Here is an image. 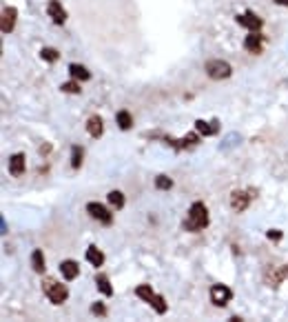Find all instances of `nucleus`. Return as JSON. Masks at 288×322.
<instances>
[{"instance_id": "a878e982", "label": "nucleus", "mask_w": 288, "mask_h": 322, "mask_svg": "<svg viewBox=\"0 0 288 322\" xmlns=\"http://www.w3.org/2000/svg\"><path fill=\"white\" fill-rule=\"evenodd\" d=\"M149 304H151V307H153L155 311H158V313H166V302H164V298H162V296H158V293H155L153 300H151Z\"/></svg>"}, {"instance_id": "6ab92c4d", "label": "nucleus", "mask_w": 288, "mask_h": 322, "mask_svg": "<svg viewBox=\"0 0 288 322\" xmlns=\"http://www.w3.org/2000/svg\"><path fill=\"white\" fill-rule=\"evenodd\" d=\"M96 285H98V289L104 293V296H113V287H111L109 278L104 276V274H98L96 276Z\"/></svg>"}, {"instance_id": "f3484780", "label": "nucleus", "mask_w": 288, "mask_h": 322, "mask_svg": "<svg viewBox=\"0 0 288 322\" xmlns=\"http://www.w3.org/2000/svg\"><path fill=\"white\" fill-rule=\"evenodd\" d=\"M284 278H288V264L279 266V269H277V271H273V274L268 276V285H270V287H279Z\"/></svg>"}, {"instance_id": "cd10ccee", "label": "nucleus", "mask_w": 288, "mask_h": 322, "mask_svg": "<svg viewBox=\"0 0 288 322\" xmlns=\"http://www.w3.org/2000/svg\"><path fill=\"white\" fill-rule=\"evenodd\" d=\"M60 89H62L64 93H80V85H78V82H64Z\"/></svg>"}, {"instance_id": "20e7f679", "label": "nucleus", "mask_w": 288, "mask_h": 322, "mask_svg": "<svg viewBox=\"0 0 288 322\" xmlns=\"http://www.w3.org/2000/svg\"><path fill=\"white\" fill-rule=\"evenodd\" d=\"M87 213L91 216L93 220H100L102 225H111L113 222V213L104 207V204H100V202H89L87 204Z\"/></svg>"}, {"instance_id": "4468645a", "label": "nucleus", "mask_w": 288, "mask_h": 322, "mask_svg": "<svg viewBox=\"0 0 288 322\" xmlns=\"http://www.w3.org/2000/svg\"><path fill=\"white\" fill-rule=\"evenodd\" d=\"M87 260H89V264H93V266H98V269H100V266L104 264V253L100 251L98 247H93V244H91V247L87 249Z\"/></svg>"}, {"instance_id": "9b49d317", "label": "nucleus", "mask_w": 288, "mask_h": 322, "mask_svg": "<svg viewBox=\"0 0 288 322\" xmlns=\"http://www.w3.org/2000/svg\"><path fill=\"white\" fill-rule=\"evenodd\" d=\"M60 274L64 276V280H76L78 274H80V266H78L76 260H62L60 262Z\"/></svg>"}, {"instance_id": "393cba45", "label": "nucleus", "mask_w": 288, "mask_h": 322, "mask_svg": "<svg viewBox=\"0 0 288 322\" xmlns=\"http://www.w3.org/2000/svg\"><path fill=\"white\" fill-rule=\"evenodd\" d=\"M40 58L47 60V63H55V60L60 58V53H58V49H53V47H44L40 51Z\"/></svg>"}, {"instance_id": "9d476101", "label": "nucleus", "mask_w": 288, "mask_h": 322, "mask_svg": "<svg viewBox=\"0 0 288 322\" xmlns=\"http://www.w3.org/2000/svg\"><path fill=\"white\" fill-rule=\"evenodd\" d=\"M244 47H246V51L251 53H259L264 47V40H262V33L259 31H251L246 36V40H244Z\"/></svg>"}, {"instance_id": "7ed1b4c3", "label": "nucleus", "mask_w": 288, "mask_h": 322, "mask_svg": "<svg viewBox=\"0 0 288 322\" xmlns=\"http://www.w3.org/2000/svg\"><path fill=\"white\" fill-rule=\"evenodd\" d=\"M204 71H206V76L213 78V80H224V78H229L233 74V67L229 63H224V60H208V63L204 65Z\"/></svg>"}, {"instance_id": "bb28decb", "label": "nucleus", "mask_w": 288, "mask_h": 322, "mask_svg": "<svg viewBox=\"0 0 288 322\" xmlns=\"http://www.w3.org/2000/svg\"><path fill=\"white\" fill-rule=\"evenodd\" d=\"M155 187L162 189V191H166V189L173 187V180H171V178H166V176H158V178H155Z\"/></svg>"}, {"instance_id": "7c9ffc66", "label": "nucleus", "mask_w": 288, "mask_h": 322, "mask_svg": "<svg viewBox=\"0 0 288 322\" xmlns=\"http://www.w3.org/2000/svg\"><path fill=\"white\" fill-rule=\"evenodd\" d=\"M275 5H281V7H288V0H273Z\"/></svg>"}, {"instance_id": "dca6fc26", "label": "nucleus", "mask_w": 288, "mask_h": 322, "mask_svg": "<svg viewBox=\"0 0 288 322\" xmlns=\"http://www.w3.org/2000/svg\"><path fill=\"white\" fill-rule=\"evenodd\" d=\"M69 74L74 80H89L91 78V71L87 69V67H82V65H69Z\"/></svg>"}, {"instance_id": "c85d7f7f", "label": "nucleus", "mask_w": 288, "mask_h": 322, "mask_svg": "<svg viewBox=\"0 0 288 322\" xmlns=\"http://www.w3.org/2000/svg\"><path fill=\"white\" fill-rule=\"evenodd\" d=\"M91 313H96V315H107V307H104L102 302H100V304H93V307H91Z\"/></svg>"}, {"instance_id": "c756f323", "label": "nucleus", "mask_w": 288, "mask_h": 322, "mask_svg": "<svg viewBox=\"0 0 288 322\" xmlns=\"http://www.w3.org/2000/svg\"><path fill=\"white\" fill-rule=\"evenodd\" d=\"M266 236H268L270 240H279V238H281V231H277V229H270L268 233H266Z\"/></svg>"}, {"instance_id": "5701e85b", "label": "nucleus", "mask_w": 288, "mask_h": 322, "mask_svg": "<svg viewBox=\"0 0 288 322\" xmlns=\"http://www.w3.org/2000/svg\"><path fill=\"white\" fill-rule=\"evenodd\" d=\"M109 204L115 209H122L124 207V193L122 191H111L109 193Z\"/></svg>"}, {"instance_id": "4be33fe9", "label": "nucleus", "mask_w": 288, "mask_h": 322, "mask_svg": "<svg viewBox=\"0 0 288 322\" xmlns=\"http://www.w3.org/2000/svg\"><path fill=\"white\" fill-rule=\"evenodd\" d=\"M135 296H137V298H142V300H147V302H151L155 293H153L151 285H140V287H135Z\"/></svg>"}, {"instance_id": "39448f33", "label": "nucleus", "mask_w": 288, "mask_h": 322, "mask_svg": "<svg viewBox=\"0 0 288 322\" xmlns=\"http://www.w3.org/2000/svg\"><path fill=\"white\" fill-rule=\"evenodd\" d=\"M231 298H233V291L226 285H213L210 287V302H213L215 307H224Z\"/></svg>"}, {"instance_id": "0eeeda50", "label": "nucleus", "mask_w": 288, "mask_h": 322, "mask_svg": "<svg viewBox=\"0 0 288 322\" xmlns=\"http://www.w3.org/2000/svg\"><path fill=\"white\" fill-rule=\"evenodd\" d=\"M237 25L246 27L248 31H259V29H262V18L255 16L253 11H244V14L237 16Z\"/></svg>"}, {"instance_id": "2eb2a0df", "label": "nucleus", "mask_w": 288, "mask_h": 322, "mask_svg": "<svg viewBox=\"0 0 288 322\" xmlns=\"http://www.w3.org/2000/svg\"><path fill=\"white\" fill-rule=\"evenodd\" d=\"M195 129L202 133V136H215L218 133V122H206V120H195Z\"/></svg>"}, {"instance_id": "1a4fd4ad", "label": "nucleus", "mask_w": 288, "mask_h": 322, "mask_svg": "<svg viewBox=\"0 0 288 322\" xmlns=\"http://www.w3.org/2000/svg\"><path fill=\"white\" fill-rule=\"evenodd\" d=\"M18 20V9L16 7H5L3 9V33H11Z\"/></svg>"}, {"instance_id": "412c9836", "label": "nucleus", "mask_w": 288, "mask_h": 322, "mask_svg": "<svg viewBox=\"0 0 288 322\" xmlns=\"http://www.w3.org/2000/svg\"><path fill=\"white\" fill-rule=\"evenodd\" d=\"M31 264H33V271H36V274H42L44 271V255L40 249H36V251L31 253Z\"/></svg>"}, {"instance_id": "6e6552de", "label": "nucleus", "mask_w": 288, "mask_h": 322, "mask_svg": "<svg viewBox=\"0 0 288 322\" xmlns=\"http://www.w3.org/2000/svg\"><path fill=\"white\" fill-rule=\"evenodd\" d=\"M47 14H49V18H51L55 25H64V22H66V11H64V7L58 3V0H49V3H47Z\"/></svg>"}, {"instance_id": "f257e3e1", "label": "nucleus", "mask_w": 288, "mask_h": 322, "mask_svg": "<svg viewBox=\"0 0 288 322\" xmlns=\"http://www.w3.org/2000/svg\"><path fill=\"white\" fill-rule=\"evenodd\" d=\"M208 227V209L204 202H193L188 209V216L184 220V229L186 231H202Z\"/></svg>"}, {"instance_id": "ddd939ff", "label": "nucleus", "mask_w": 288, "mask_h": 322, "mask_svg": "<svg viewBox=\"0 0 288 322\" xmlns=\"http://www.w3.org/2000/svg\"><path fill=\"white\" fill-rule=\"evenodd\" d=\"M9 171H11V176H22L25 174V153H14L9 158Z\"/></svg>"}, {"instance_id": "a211bd4d", "label": "nucleus", "mask_w": 288, "mask_h": 322, "mask_svg": "<svg viewBox=\"0 0 288 322\" xmlns=\"http://www.w3.org/2000/svg\"><path fill=\"white\" fill-rule=\"evenodd\" d=\"M115 120H118V127L122 131H129L133 127V118L129 111H118V116H115Z\"/></svg>"}, {"instance_id": "aec40b11", "label": "nucleus", "mask_w": 288, "mask_h": 322, "mask_svg": "<svg viewBox=\"0 0 288 322\" xmlns=\"http://www.w3.org/2000/svg\"><path fill=\"white\" fill-rule=\"evenodd\" d=\"M195 142H197V136H195V133H188V136H184L182 140H171V138H169V144H173V147H177V149L193 147Z\"/></svg>"}, {"instance_id": "f03ea898", "label": "nucleus", "mask_w": 288, "mask_h": 322, "mask_svg": "<svg viewBox=\"0 0 288 322\" xmlns=\"http://www.w3.org/2000/svg\"><path fill=\"white\" fill-rule=\"evenodd\" d=\"M42 289L53 304H62L64 300L69 298V289H66V285H60V282H55V280H44Z\"/></svg>"}, {"instance_id": "b1692460", "label": "nucleus", "mask_w": 288, "mask_h": 322, "mask_svg": "<svg viewBox=\"0 0 288 322\" xmlns=\"http://www.w3.org/2000/svg\"><path fill=\"white\" fill-rule=\"evenodd\" d=\"M82 155H85L82 153V147L76 144V147L71 149V167H74V169H80L82 167Z\"/></svg>"}, {"instance_id": "f8f14e48", "label": "nucleus", "mask_w": 288, "mask_h": 322, "mask_svg": "<svg viewBox=\"0 0 288 322\" xmlns=\"http://www.w3.org/2000/svg\"><path fill=\"white\" fill-rule=\"evenodd\" d=\"M87 131L91 138H100L104 133V122L100 116H91V118L87 120Z\"/></svg>"}, {"instance_id": "423d86ee", "label": "nucleus", "mask_w": 288, "mask_h": 322, "mask_svg": "<svg viewBox=\"0 0 288 322\" xmlns=\"http://www.w3.org/2000/svg\"><path fill=\"white\" fill-rule=\"evenodd\" d=\"M248 204H251V193L248 191H233L231 193V207L233 211H237V213H242V211L248 209Z\"/></svg>"}]
</instances>
